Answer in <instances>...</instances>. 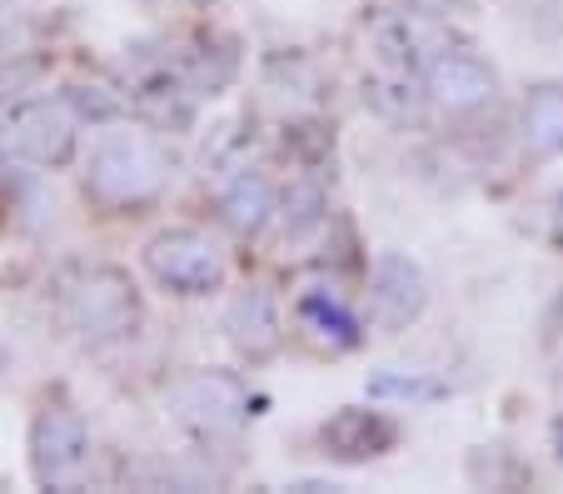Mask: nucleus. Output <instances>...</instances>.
I'll return each instance as SVG.
<instances>
[{
    "label": "nucleus",
    "instance_id": "f257e3e1",
    "mask_svg": "<svg viewBox=\"0 0 563 494\" xmlns=\"http://www.w3.org/2000/svg\"><path fill=\"white\" fill-rule=\"evenodd\" d=\"M165 151H159L155 135H140V130H115L90 151V171L86 185L90 195H100L106 205H135L165 185Z\"/></svg>",
    "mask_w": 563,
    "mask_h": 494
},
{
    "label": "nucleus",
    "instance_id": "f03ea898",
    "mask_svg": "<svg viewBox=\"0 0 563 494\" xmlns=\"http://www.w3.org/2000/svg\"><path fill=\"white\" fill-rule=\"evenodd\" d=\"M170 419L185 425L200 440H220V435H234L250 415V389L234 375H220V370H205V375H185L180 385L170 389Z\"/></svg>",
    "mask_w": 563,
    "mask_h": 494
},
{
    "label": "nucleus",
    "instance_id": "7ed1b4c3",
    "mask_svg": "<svg viewBox=\"0 0 563 494\" xmlns=\"http://www.w3.org/2000/svg\"><path fill=\"white\" fill-rule=\"evenodd\" d=\"M31 470L45 490H80L90 470V430L65 405H51L31 425Z\"/></svg>",
    "mask_w": 563,
    "mask_h": 494
},
{
    "label": "nucleus",
    "instance_id": "20e7f679",
    "mask_svg": "<svg viewBox=\"0 0 563 494\" xmlns=\"http://www.w3.org/2000/svg\"><path fill=\"white\" fill-rule=\"evenodd\" d=\"M65 320L86 340H120L135 330L140 305H135V285L120 270H90L65 290Z\"/></svg>",
    "mask_w": 563,
    "mask_h": 494
},
{
    "label": "nucleus",
    "instance_id": "39448f33",
    "mask_svg": "<svg viewBox=\"0 0 563 494\" xmlns=\"http://www.w3.org/2000/svg\"><path fill=\"white\" fill-rule=\"evenodd\" d=\"M145 270L175 295H210L224 279L220 250H214L205 235H195V230H170V235L150 240Z\"/></svg>",
    "mask_w": 563,
    "mask_h": 494
},
{
    "label": "nucleus",
    "instance_id": "423d86ee",
    "mask_svg": "<svg viewBox=\"0 0 563 494\" xmlns=\"http://www.w3.org/2000/svg\"><path fill=\"white\" fill-rule=\"evenodd\" d=\"M424 305H429L424 270L409 255H399V250H384L369 275V320L379 330H409L424 315Z\"/></svg>",
    "mask_w": 563,
    "mask_h": 494
},
{
    "label": "nucleus",
    "instance_id": "0eeeda50",
    "mask_svg": "<svg viewBox=\"0 0 563 494\" xmlns=\"http://www.w3.org/2000/svg\"><path fill=\"white\" fill-rule=\"evenodd\" d=\"M75 130H80V116H75L70 100H35V106L11 116L5 145L31 165H60L75 151Z\"/></svg>",
    "mask_w": 563,
    "mask_h": 494
},
{
    "label": "nucleus",
    "instance_id": "6e6552de",
    "mask_svg": "<svg viewBox=\"0 0 563 494\" xmlns=\"http://www.w3.org/2000/svg\"><path fill=\"white\" fill-rule=\"evenodd\" d=\"M424 86H429V100H434L439 110H449V116H468V110H478V106H489L494 100L499 76L468 51H439L434 61L424 65Z\"/></svg>",
    "mask_w": 563,
    "mask_h": 494
},
{
    "label": "nucleus",
    "instance_id": "1a4fd4ad",
    "mask_svg": "<svg viewBox=\"0 0 563 494\" xmlns=\"http://www.w3.org/2000/svg\"><path fill=\"white\" fill-rule=\"evenodd\" d=\"M374 51H379L384 65H394V70H419L424 76V65L434 61L439 51H449L444 35H439V25L429 21L424 11H399V15H384V21H374Z\"/></svg>",
    "mask_w": 563,
    "mask_h": 494
},
{
    "label": "nucleus",
    "instance_id": "9d476101",
    "mask_svg": "<svg viewBox=\"0 0 563 494\" xmlns=\"http://www.w3.org/2000/svg\"><path fill=\"white\" fill-rule=\"evenodd\" d=\"M324 450L334 460H374L394 444V425L379 415V409H340L334 419H324V430H319Z\"/></svg>",
    "mask_w": 563,
    "mask_h": 494
},
{
    "label": "nucleus",
    "instance_id": "9b49d317",
    "mask_svg": "<svg viewBox=\"0 0 563 494\" xmlns=\"http://www.w3.org/2000/svg\"><path fill=\"white\" fill-rule=\"evenodd\" d=\"M523 151H529L533 161L563 155V86L559 80L533 86L529 100H523Z\"/></svg>",
    "mask_w": 563,
    "mask_h": 494
},
{
    "label": "nucleus",
    "instance_id": "f8f14e48",
    "mask_svg": "<svg viewBox=\"0 0 563 494\" xmlns=\"http://www.w3.org/2000/svg\"><path fill=\"white\" fill-rule=\"evenodd\" d=\"M224 330H230V340L245 350V355H269L279 344V315L275 305H269V295H240V300L224 310Z\"/></svg>",
    "mask_w": 563,
    "mask_h": 494
},
{
    "label": "nucleus",
    "instance_id": "ddd939ff",
    "mask_svg": "<svg viewBox=\"0 0 563 494\" xmlns=\"http://www.w3.org/2000/svg\"><path fill=\"white\" fill-rule=\"evenodd\" d=\"M299 325H305L319 344H330V350H350V344H360V320H354V315L344 310L340 295H330V290L299 300Z\"/></svg>",
    "mask_w": 563,
    "mask_h": 494
},
{
    "label": "nucleus",
    "instance_id": "4468645a",
    "mask_svg": "<svg viewBox=\"0 0 563 494\" xmlns=\"http://www.w3.org/2000/svg\"><path fill=\"white\" fill-rule=\"evenodd\" d=\"M369 106L379 110V116H389V120H415L419 110H424V100H429V86H424V76L419 70H394V65H384L379 76L369 80Z\"/></svg>",
    "mask_w": 563,
    "mask_h": 494
},
{
    "label": "nucleus",
    "instance_id": "2eb2a0df",
    "mask_svg": "<svg viewBox=\"0 0 563 494\" xmlns=\"http://www.w3.org/2000/svg\"><path fill=\"white\" fill-rule=\"evenodd\" d=\"M269 210H275V190H269L265 175L240 171L230 185H224V220H230L240 235H255V230L269 220Z\"/></svg>",
    "mask_w": 563,
    "mask_h": 494
},
{
    "label": "nucleus",
    "instance_id": "dca6fc26",
    "mask_svg": "<svg viewBox=\"0 0 563 494\" xmlns=\"http://www.w3.org/2000/svg\"><path fill=\"white\" fill-rule=\"evenodd\" d=\"M374 399H434L439 385L429 375H399V370H384V375L369 380Z\"/></svg>",
    "mask_w": 563,
    "mask_h": 494
},
{
    "label": "nucleus",
    "instance_id": "f3484780",
    "mask_svg": "<svg viewBox=\"0 0 563 494\" xmlns=\"http://www.w3.org/2000/svg\"><path fill=\"white\" fill-rule=\"evenodd\" d=\"M319 216H324V190H319L314 180L295 185V190L285 195V226L295 230V235H299V230H309V226H314Z\"/></svg>",
    "mask_w": 563,
    "mask_h": 494
},
{
    "label": "nucleus",
    "instance_id": "a211bd4d",
    "mask_svg": "<svg viewBox=\"0 0 563 494\" xmlns=\"http://www.w3.org/2000/svg\"><path fill=\"white\" fill-rule=\"evenodd\" d=\"M415 11H424V15H444L449 6H464V0H409Z\"/></svg>",
    "mask_w": 563,
    "mask_h": 494
},
{
    "label": "nucleus",
    "instance_id": "6ab92c4d",
    "mask_svg": "<svg viewBox=\"0 0 563 494\" xmlns=\"http://www.w3.org/2000/svg\"><path fill=\"white\" fill-rule=\"evenodd\" d=\"M549 444H553V460L563 464V415H559V419H553V425H549Z\"/></svg>",
    "mask_w": 563,
    "mask_h": 494
},
{
    "label": "nucleus",
    "instance_id": "aec40b11",
    "mask_svg": "<svg viewBox=\"0 0 563 494\" xmlns=\"http://www.w3.org/2000/svg\"><path fill=\"white\" fill-rule=\"evenodd\" d=\"M553 245H563V190L553 200Z\"/></svg>",
    "mask_w": 563,
    "mask_h": 494
}]
</instances>
